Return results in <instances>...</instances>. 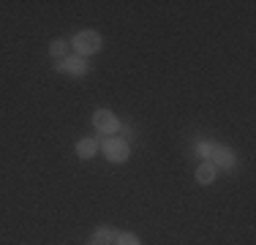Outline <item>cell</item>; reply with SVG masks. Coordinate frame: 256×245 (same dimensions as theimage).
<instances>
[{"label":"cell","instance_id":"cell-1","mask_svg":"<svg viewBox=\"0 0 256 245\" xmlns=\"http://www.w3.org/2000/svg\"><path fill=\"white\" fill-rule=\"evenodd\" d=\"M71 46L76 49L79 58H90V54H96L101 49V36L96 30H82V33H76L71 38Z\"/></svg>","mask_w":256,"mask_h":245},{"label":"cell","instance_id":"cell-2","mask_svg":"<svg viewBox=\"0 0 256 245\" xmlns=\"http://www.w3.org/2000/svg\"><path fill=\"white\" fill-rule=\"evenodd\" d=\"M104 156L112 164H123V161H128V156H131V144H128L123 136H106V142H104Z\"/></svg>","mask_w":256,"mask_h":245},{"label":"cell","instance_id":"cell-3","mask_svg":"<svg viewBox=\"0 0 256 245\" xmlns=\"http://www.w3.org/2000/svg\"><path fill=\"white\" fill-rule=\"evenodd\" d=\"M93 126L98 128L101 134H106V136H112V134H118V128H120V122L118 118H114L109 109H98V112L93 114Z\"/></svg>","mask_w":256,"mask_h":245},{"label":"cell","instance_id":"cell-4","mask_svg":"<svg viewBox=\"0 0 256 245\" xmlns=\"http://www.w3.org/2000/svg\"><path fill=\"white\" fill-rule=\"evenodd\" d=\"M58 71L68 74V76H84V74H88L90 68H88V63H84V58L74 54V58H63V60H58Z\"/></svg>","mask_w":256,"mask_h":245},{"label":"cell","instance_id":"cell-5","mask_svg":"<svg viewBox=\"0 0 256 245\" xmlns=\"http://www.w3.org/2000/svg\"><path fill=\"white\" fill-rule=\"evenodd\" d=\"M216 177H218V169H216V164H212V161H204V164H199V166H196V182H199V186H210Z\"/></svg>","mask_w":256,"mask_h":245},{"label":"cell","instance_id":"cell-6","mask_svg":"<svg viewBox=\"0 0 256 245\" xmlns=\"http://www.w3.org/2000/svg\"><path fill=\"white\" fill-rule=\"evenodd\" d=\"M118 242V232L109 229V226H101V229H96L93 234V245H114Z\"/></svg>","mask_w":256,"mask_h":245},{"label":"cell","instance_id":"cell-7","mask_svg":"<svg viewBox=\"0 0 256 245\" xmlns=\"http://www.w3.org/2000/svg\"><path fill=\"white\" fill-rule=\"evenodd\" d=\"M96 150H98V142H96V139H79L76 142V156L79 158H84V161H88V158H93L96 156Z\"/></svg>","mask_w":256,"mask_h":245},{"label":"cell","instance_id":"cell-8","mask_svg":"<svg viewBox=\"0 0 256 245\" xmlns=\"http://www.w3.org/2000/svg\"><path fill=\"white\" fill-rule=\"evenodd\" d=\"M66 49H68V41H66V38H54L50 44V54L54 60H63L66 58Z\"/></svg>","mask_w":256,"mask_h":245},{"label":"cell","instance_id":"cell-9","mask_svg":"<svg viewBox=\"0 0 256 245\" xmlns=\"http://www.w3.org/2000/svg\"><path fill=\"white\" fill-rule=\"evenodd\" d=\"M114 245H142L139 242L136 234H131V232H123V234H118V242Z\"/></svg>","mask_w":256,"mask_h":245},{"label":"cell","instance_id":"cell-10","mask_svg":"<svg viewBox=\"0 0 256 245\" xmlns=\"http://www.w3.org/2000/svg\"><path fill=\"white\" fill-rule=\"evenodd\" d=\"M199 152H202L204 158H216V152H218V144H212V142H204V144H199Z\"/></svg>","mask_w":256,"mask_h":245},{"label":"cell","instance_id":"cell-11","mask_svg":"<svg viewBox=\"0 0 256 245\" xmlns=\"http://www.w3.org/2000/svg\"><path fill=\"white\" fill-rule=\"evenodd\" d=\"M216 158H221L224 166H234V156H232L229 150H218V152H216Z\"/></svg>","mask_w":256,"mask_h":245},{"label":"cell","instance_id":"cell-12","mask_svg":"<svg viewBox=\"0 0 256 245\" xmlns=\"http://www.w3.org/2000/svg\"><path fill=\"white\" fill-rule=\"evenodd\" d=\"M90 245H93V242H90Z\"/></svg>","mask_w":256,"mask_h":245}]
</instances>
